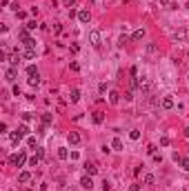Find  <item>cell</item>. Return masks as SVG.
<instances>
[{"instance_id":"30bf717a","label":"cell","mask_w":189,"mask_h":191,"mask_svg":"<svg viewBox=\"0 0 189 191\" xmlns=\"http://www.w3.org/2000/svg\"><path fill=\"white\" fill-rule=\"evenodd\" d=\"M80 185H82L85 189H91V187H93V180H91V176H82V180H80Z\"/></svg>"},{"instance_id":"74e56055","label":"cell","mask_w":189,"mask_h":191,"mask_svg":"<svg viewBox=\"0 0 189 191\" xmlns=\"http://www.w3.org/2000/svg\"><path fill=\"white\" fill-rule=\"evenodd\" d=\"M185 136H187V138H189V127H187V129H185Z\"/></svg>"},{"instance_id":"ac0fdd59","label":"cell","mask_w":189,"mask_h":191,"mask_svg":"<svg viewBox=\"0 0 189 191\" xmlns=\"http://www.w3.org/2000/svg\"><path fill=\"white\" fill-rule=\"evenodd\" d=\"M58 158H60V160H67V158H69V151L65 149V147H60V149H58Z\"/></svg>"},{"instance_id":"83f0119b","label":"cell","mask_w":189,"mask_h":191,"mask_svg":"<svg viewBox=\"0 0 189 191\" xmlns=\"http://www.w3.org/2000/svg\"><path fill=\"white\" fill-rule=\"evenodd\" d=\"M180 165H183L185 171H189V158H180Z\"/></svg>"},{"instance_id":"d6a6232c","label":"cell","mask_w":189,"mask_h":191,"mask_svg":"<svg viewBox=\"0 0 189 191\" xmlns=\"http://www.w3.org/2000/svg\"><path fill=\"white\" fill-rule=\"evenodd\" d=\"M174 38H176V40H183V38H185V31H178V33H174Z\"/></svg>"},{"instance_id":"603a6c76","label":"cell","mask_w":189,"mask_h":191,"mask_svg":"<svg viewBox=\"0 0 189 191\" xmlns=\"http://www.w3.org/2000/svg\"><path fill=\"white\" fill-rule=\"evenodd\" d=\"M16 131H18V133H20V136L25 138V136H27V133H29V127H27V125H20V127H18Z\"/></svg>"},{"instance_id":"6da1fadb","label":"cell","mask_w":189,"mask_h":191,"mask_svg":"<svg viewBox=\"0 0 189 191\" xmlns=\"http://www.w3.org/2000/svg\"><path fill=\"white\" fill-rule=\"evenodd\" d=\"M9 162H11L14 167H22L25 162H27V156H25V151H18V154H14L11 158H9Z\"/></svg>"},{"instance_id":"8d00e7d4","label":"cell","mask_w":189,"mask_h":191,"mask_svg":"<svg viewBox=\"0 0 189 191\" xmlns=\"http://www.w3.org/2000/svg\"><path fill=\"white\" fill-rule=\"evenodd\" d=\"M7 2H9V0H2V2H0V5H2V7H7Z\"/></svg>"},{"instance_id":"277c9868","label":"cell","mask_w":189,"mask_h":191,"mask_svg":"<svg viewBox=\"0 0 189 191\" xmlns=\"http://www.w3.org/2000/svg\"><path fill=\"white\" fill-rule=\"evenodd\" d=\"M67 140H69V145H80V133L78 131H69Z\"/></svg>"},{"instance_id":"3957f363","label":"cell","mask_w":189,"mask_h":191,"mask_svg":"<svg viewBox=\"0 0 189 191\" xmlns=\"http://www.w3.org/2000/svg\"><path fill=\"white\" fill-rule=\"evenodd\" d=\"M85 173H87V176H96L98 173L96 162H85Z\"/></svg>"},{"instance_id":"f35d334b","label":"cell","mask_w":189,"mask_h":191,"mask_svg":"<svg viewBox=\"0 0 189 191\" xmlns=\"http://www.w3.org/2000/svg\"><path fill=\"white\" fill-rule=\"evenodd\" d=\"M89 2H96V0H89Z\"/></svg>"},{"instance_id":"8992f818","label":"cell","mask_w":189,"mask_h":191,"mask_svg":"<svg viewBox=\"0 0 189 191\" xmlns=\"http://www.w3.org/2000/svg\"><path fill=\"white\" fill-rule=\"evenodd\" d=\"M160 104H163V109H165V111H167V109H174V98H171V96H165Z\"/></svg>"},{"instance_id":"2e32d148","label":"cell","mask_w":189,"mask_h":191,"mask_svg":"<svg viewBox=\"0 0 189 191\" xmlns=\"http://www.w3.org/2000/svg\"><path fill=\"white\" fill-rule=\"evenodd\" d=\"M145 38V29H136L134 36H131V40H143Z\"/></svg>"},{"instance_id":"f1b7e54d","label":"cell","mask_w":189,"mask_h":191,"mask_svg":"<svg viewBox=\"0 0 189 191\" xmlns=\"http://www.w3.org/2000/svg\"><path fill=\"white\" fill-rule=\"evenodd\" d=\"M169 142H171V140H169V136H163V138H160V145H163V147H169Z\"/></svg>"},{"instance_id":"4fadbf2b","label":"cell","mask_w":189,"mask_h":191,"mask_svg":"<svg viewBox=\"0 0 189 191\" xmlns=\"http://www.w3.org/2000/svg\"><path fill=\"white\" fill-rule=\"evenodd\" d=\"M111 149H113V151H122V140H120V138H113V140H111Z\"/></svg>"},{"instance_id":"b9f144b4","label":"cell","mask_w":189,"mask_h":191,"mask_svg":"<svg viewBox=\"0 0 189 191\" xmlns=\"http://www.w3.org/2000/svg\"><path fill=\"white\" fill-rule=\"evenodd\" d=\"M7 191H11V189H7Z\"/></svg>"},{"instance_id":"52a82bcc","label":"cell","mask_w":189,"mask_h":191,"mask_svg":"<svg viewBox=\"0 0 189 191\" xmlns=\"http://www.w3.org/2000/svg\"><path fill=\"white\" fill-rule=\"evenodd\" d=\"M29 180H31V173H29V171H20V173H18V182H29Z\"/></svg>"},{"instance_id":"9a60e30c","label":"cell","mask_w":189,"mask_h":191,"mask_svg":"<svg viewBox=\"0 0 189 191\" xmlns=\"http://www.w3.org/2000/svg\"><path fill=\"white\" fill-rule=\"evenodd\" d=\"M29 87H33V89L40 87V76H33V78H29Z\"/></svg>"},{"instance_id":"484cf974","label":"cell","mask_w":189,"mask_h":191,"mask_svg":"<svg viewBox=\"0 0 189 191\" xmlns=\"http://www.w3.org/2000/svg\"><path fill=\"white\" fill-rule=\"evenodd\" d=\"M154 173H145V185H154Z\"/></svg>"},{"instance_id":"9c48e42d","label":"cell","mask_w":189,"mask_h":191,"mask_svg":"<svg viewBox=\"0 0 189 191\" xmlns=\"http://www.w3.org/2000/svg\"><path fill=\"white\" fill-rule=\"evenodd\" d=\"M89 18H91V16H89V9H82V11H78V20H80V22H89Z\"/></svg>"},{"instance_id":"836d02e7","label":"cell","mask_w":189,"mask_h":191,"mask_svg":"<svg viewBox=\"0 0 189 191\" xmlns=\"http://www.w3.org/2000/svg\"><path fill=\"white\" fill-rule=\"evenodd\" d=\"M0 133H7V122H0Z\"/></svg>"},{"instance_id":"f546056e","label":"cell","mask_w":189,"mask_h":191,"mask_svg":"<svg viewBox=\"0 0 189 191\" xmlns=\"http://www.w3.org/2000/svg\"><path fill=\"white\" fill-rule=\"evenodd\" d=\"M69 69H71V71H80V64H78V62H76V60H73V62L69 64Z\"/></svg>"},{"instance_id":"7a4b0ae2","label":"cell","mask_w":189,"mask_h":191,"mask_svg":"<svg viewBox=\"0 0 189 191\" xmlns=\"http://www.w3.org/2000/svg\"><path fill=\"white\" fill-rule=\"evenodd\" d=\"M16 76H18V67H9L7 73H5V80H7V82H14Z\"/></svg>"},{"instance_id":"4316f807","label":"cell","mask_w":189,"mask_h":191,"mask_svg":"<svg viewBox=\"0 0 189 191\" xmlns=\"http://www.w3.org/2000/svg\"><path fill=\"white\" fill-rule=\"evenodd\" d=\"M27 145H29L31 149H38V142H36V138H27Z\"/></svg>"},{"instance_id":"7c38bea8","label":"cell","mask_w":189,"mask_h":191,"mask_svg":"<svg viewBox=\"0 0 189 191\" xmlns=\"http://www.w3.org/2000/svg\"><path fill=\"white\" fill-rule=\"evenodd\" d=\"M69 100H71V102H78V100H80V89H71V91H69Z\"/></svg>"},{"instance_id":"7402d4cb","label":"cell","mask_w":189,"mask_h":191,"mask_svg":"<svg viewBox=\"0 0 189 191\" xmlns=\"http://www.w3.org/2000/svg\"><path fill=\"white\" fill-rule=\"evenodd\" d=\"M27 76H29V78H33V76H38V69H36L33 64H29V67H27Z\"/></svg>"},{"instance_id":"60d3db41","label":"cell","mask_w":189,"mask_h":191,"mask_svg":"<svg viewBox=\"0 0 189 191\" xmlns=\"http://www.w3.org/2000/svg\"><path fill=\"white\" fill-rule=\"evenodd\" d=\"M187 7H189V0H187Z\"/></svg>"},{"instance_id":"44dd1931","label":"cell","mask_w":189,"mask_h":191,"mask_svg":"<svg viewBox=\"0 0 189 191\" xmlns=\"http://www.w3.org/2000/svg\"><path fill=\"white\" fill-rule=\"evenodd\" d=\"M22 45H25V49H36V40H33V38H29V40H25Z\"/></svg>"},{"instance_id":"8fae6325","label":"cell","mask_w":189,"mask_h":191,"mask_svg":"<svg viewBox=\"0 0 189 191\" xmlns=\"http://www.w3.org/2000/svg\"><path fill=\"white\" fill-rule=\"evenodd\" d=\"M22 58H25V60H33V58H36V49H25V51H22Z\"/></svg>"},{"instance_id":"ffe728a7","label":"cell","mask_w":189,"mask_h":191,"mask_svg":"<svg viewBox=\"0 0 189 191\" xmlns=\"http://www.w3.org/2000/svg\"><path fill=\"white\" fill-rule=\"evenodd\" d=\"M18 36H20V40H22V42H25V40H29V29L25 27V29H20V33H18Z\"/></svg>"},{"instance_id":"5bb4252c","label":"cell","mask_w":189,"mask_h":191,"mask_svg":"<svg viewBox=\"0 0 189 191\" xmlns=\"http://www.w3.org/2000/svg\"><path fill=\"white\" fill-rule=\"evenodd\" d=\"M51 122H53V116H51V113H42V127H49Z\"/></svg>"},{"instance_id":"1f68e13d","label":"cell","mask_w":189,"mask_h":191,"mask_svg":"<svg viewBox=\"0 0 189 191\" xmlns=\"http://www.w3.org/2000/svg\"><path fill=\"white\" fill-rule=\"evenodd\" d=\"M125 42H129V38H127V36H120V40H118V45L122 47V45H125Z\"/></svg>"},{"instance_id":"cb8c5ba5","label":"cell","mask_w":189,"mask_h":191,"mask_svg":"<svg viewBox=\"0 0 189 191\" xmlns=\"http://www.w3.org/2000/svg\"><path fill=\"white\" fill-rule=\"evenodd\" d=\"M129 138H131V140H140V131H138V129H131V131H129Z\"/></svg>"},{"instance_id":"4dcf8cb0","label":"cell","mask_w":189,"mask_h":191,"mask_svg":"<svg viewBox=\"0 0 189 191\" xmlns=\"http://www.w3.org/2000/svg\"><path fill=\"white\" fill-rule=\"evenodd\" d=\"M62 5H65V7H73L76 0H62Z\"/></svg>"},{"instance_id":"e575fe53","label":"cell","mask_w":189,"mask_h":191,"mask_svg":"<svg viewBox=\"0 0 189 191\" xmlns=\"http://www.w3.org/2000/svg\"><path fill=\"white\" fill-rule=\"evenodd\" d=\"M129 191H140V185H131V187H129Z\"/></svg>"},{"instance_id":"5b68a950","label":"cell","mask_w":189,"mask_h":191,"mask_svg":"<svg viewBox=\"0 0 189 191\" xmlns=\"http://www.w3.org/2000/svg\"><path fill=\"white\" fill-rule=\"evenodd\" d=\"M89 40H91V45H100V31L98 29H93V31H89Z\"/></svg>"},{"instance_id":"d6986e66","label":"cell","mask_w":189,"mask_h":191,"mask_svg":"<svg viewBox=\"0 0 189 191\" xmlns=\"http://www.w3.org/2000/svg\"><path fill=\"white\" fill-rule=\"evenodd\" d=\"M20 140H22V136H20L18 131H14V133H11V142H14V145H20Z\"/></svg>"},{"instance_id":"ba28073f","label":"cell","mask_w":189,"mask_h":191,"mask_svg":"<svg viewBox=\"0 0 189 191\" xmlns=\"http://www.w3.org/2000/svg\"><path fill=\"white\" fill-rule=\"evenodd\" d=\"M91 120L96 122V125H102V120H105V113H102V111H93V116H91Z\"/></svg>"},{"instance_id":"d590c367","label":"cell","mask_w":189,"mask_h":191,"mask_svg":"<svg viewBox=\"0 0 189 191\" xmlns=\"http://www.w3.org/2000/svg\"><path fill=\"white\" fill-rule=\"evenodd\" d=\"M160 5H163V7H167V5H171V2H169V0H160Z\"/></svg>"},{"instance_id":"d4e9b609","label":"cell","mask_w":189,"mask_h":191,"mask_svg":"<svg viewBox=\"0 0 189 191\" xmlns=\"http://www.w3.org/2000/svg\"><path fill=\"white\" fill-rule=\"evenodd\" d=\"M38 162H40V156H38V154L29 158V165H31V167H38Z\"/></svg>"},{"instance_id":"ab89813d","label":"cell","mask_w":189,"mask_h":191,"mask_svg":"<svg viewBox=\"0 0 189 191\" xmlns=\"http://www.w3.org/2000/svg\"><path fill=\"white\" fill-rule=\"evenodd\" d=\"M187 58H189V51H187Z\"/></svg>"},{"instance_id":"e0dca14e","label":"cell","mask_w":189,"mask_h":191,"mask_svg":"<svg viewBox=\"0 0 189 191\" xmlns=\"http://www.w3.org/2000/svg\"><path fill=\"white\" fill-rule=\"evenodd\" d=\"M118 100H120V93H118V91H111V93H109V102H111V104H118Z\"/></svg>"}]
</instances>
